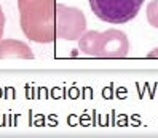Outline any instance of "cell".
<instances>
[{
  "mask_svg": "<svg viewBox=\"0 0 158 138\" xmlns=\"http://www.w3.org/2000/svg\"><path fill=\"white\" fill-rule=\"evenodd\" d=\"M56 0H18L19 24L29 40L37 43H51L56 40Z\"/></svg>",
  "mask_w": 158,
  "mask_h": 138,
  "instance_id": "cell-1",
  "label": "cell"
},
{
  "mask_svg": "<svg viewBox=\"0 0 158 138\" xmlns=\"http://www.w3.org/2000/svg\"><path fill=\"white\" fill-rule=\"evenodd\" d=\"M78 48L91 58H126L129 55V40L128 35L118 29L104 32L85 31L78 39Z\"/></svg>",
  "mask_w": 158,
  "mask_h": 138,
  "instance_id": "cell-2",
  "label": "cell"
},
{
  "mask_svg": "<svg viewBox=\"0 0 158 138\" xmlns=\"http://www.w3.org/2000/svg\"><path fill=\"white\" fill-rule=\"evenodd\" d=\"M93 13L110 24H125L141 11L144 0H88Z\"/></svg>",
  "mask_w": 158,
  "mask_h": 138,
  "instance_id": "cell-3",
  "label": "cell"
},
{
  "mask_svg": "<svg viewBox=\"0 0 158 138\" xmlns=\"http://www.w3.org/2000/svg\"><path fill=\"white\" fill-rule=\"evenodd\" d=\"M85 31H86V18L80 8L56 3V16H54L56 39L78 40Z\"/></svg>",
  "mask_w": 158,
  "mask_h": 138,
  "instance_id": "cell-4",
  "label": "cell"
},
{
  "mask_svg": "<svg viewBox=\"0 0 158 138\" xmlns=\"http://www.w3.org/2000/svg\"><path fill=\"white\" fill-rule=\"evenodd\" d=\"M11 58L34 60V53L29 45H26L21 40L16 39L0 40V60H11Z\"/></svg>",
  "mask_w": 158,
  "mask_h": 138,
  "instance_id": "cell-5",
  "label": "cell"
},
{
  "mask_svg": "<svg viewBox=\"0 0 158 138\" xmlns=\"http://www.w3.org/2000/svg\"><path fill=\"white\" fill-rule=\"evenodd\" d=\"M147 21L150 26L158 29V0H152L147 5Z\"/></svg>",
  "mask_w": 158,
  "mask_h": 138,
  "instance_id": "cell-6",
  "label": "cell"
},
{
  "mask_svg": "<svg viewBox=\"0 0 158 138\" xmlns=\"http://www.w3.org/2000/svg\"><path fill=\"white\" fill-rule=\"evenodd\" d=\"M3 29H5V15H3L2 7H0V39L3 35Z\"/></svg>",
  "mask_w": 158,
  "mask_h": 138,
  "instance_id": "cell-7",
  "label": "cell"
},
{
  "mask_svg": "<svg viewBox=\"0 0 158 138\" xmlns=\"http://www.w3.org/2000/svg\"><path fill=\"white\" fill-rule=\"evenodd\" d=\"M148 58H158V48L155 51H150L148 53Z\"/></svg>",
  "mask_w": 158,
  "mask_h": 138,
  "instance_id": "cell-8",
  "label": "cell"
}]
</instances>
